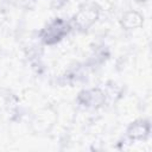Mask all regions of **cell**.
I'll list each match as a JSON object with an SVG mask.
<instances>
[{
	"label": "cell",
	"mask_w": 152,
	"mask_h": 152,
	"mask_svg": "<svg viewBox=\"0 0 152 152\" xmlns=\"http://www.w3.org/2000/svg\"><path fill=\"white\" fill-rule=\"evenodd\" d=\"M71 31L70 21L62 18H55L49 21L40 31V40L45 45H55L59 43Z\"/></svg>",
	"instance_id": "cell-1"
},
{
	"label": "cell",
	"mask_w": 152,
	"mask_h": 152,
	"mask_svg": "<svg viewBox=\"0 0 152 152\" xmlns=\"http://www.w3.org/2000/svg\"><path fill=\"white\" fill-rule=\"evenodd\" d=\"M100 13L101 8L94 2L82 5L70 20L71 28H76L78 31H87L99 20Z\"/></svg>",
	"instance_id": "cell-2"
},
{
	"label": "cell",
	"mask_w": 152,
	"mask_h": 152,
	"mask_svg": "<svg viewBox=\"0 0 152 152\" xmlns=\"http://www.w3.org/2000/svg\"><path fill=\"white\" fill-rule=\"evenodd\" d=\"M106 101H107L106 94L101 88L83 89L82 91L78 93V96H77V102L84 108L96 109L102 107Z\"/></svg>",
	"instance_id": "cell-3"
},
{
	"label": "cell",
	"mask_w": 152,
	"mask_h": 152,
	"mask_svg": "<svg viewBox=\"0 0 152 152\" xmlns=\"http://www.w3.org/2000/svg\"><path fill=\"white\" fill-rule=\"evenodd\" d=\"M151 134V124L147 119H137L132 121L127 129L126 135L132 141H144Z\"/></svg>",
	"instance_id": "cell-4"
},
{
	"label": "cell",
	"mask_w": 152,
	"mask_h": 152,
	"mask_svg": "<svg viewBox=\"0 0 152 152\" xmlns=\"http://www.w3.org/2000/svg\"><path fill=\"white\" fill-rule=\"evenodd\" d=\"M145 18L144 15L134 10H129L124 12V14L120 18V25L122 28L127 30V31H132V30H137L140 28L144 25Z\"/></svg>",
	"instance_id": "cell-5"
},
{
	"label": "cell",
	"mask_w": 152,
	"mask_h": 152,
	"mask_svg": "<svg viewBox=\"0 0 152 152\" xmlns=\"http://www.w3.org/2000/svg\"><path fill=\"white\" fill-rule=\"evenodd\" d=\"M137 2H139V4H144V2H146L147 0H135Z\"/></svg>",
	"instance_id": "cell-6"
}]
</instances>
